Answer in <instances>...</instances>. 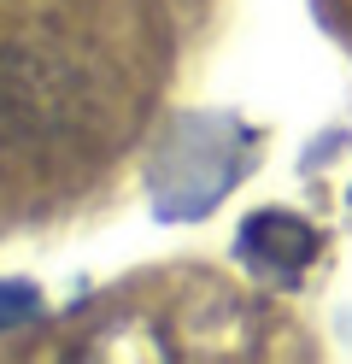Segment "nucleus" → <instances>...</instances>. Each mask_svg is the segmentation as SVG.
Here are the masks:
<instances>
[{
    "instance_id": "2",
    "label": "nucleus",
    "mask_w": 352,
    "mask_h": 364,
    "mask_svg": "<svg viewBox=\"0 0 352 364\" xmlns=\"http://www.w3.org/2000/svg\"><path fill=\"white\" fill-rule=\"evenodd\" d=\"M241 259L270 282H294L317 259V230L299 223L294 212H258L241 223Z\"/></svg>"
},
{
    "instance_id": "1",
    "label": "nucleus",
    "mask_w": 352,
    "mask_h": 364,
    "mask_svg": "<svg viewBox=\"0 0 352 364\" xmlns=\"http://www.w3.org/2000/svg\"><path fill=\"white\" fill-rule=\"evenodd\" d=\"M88 124V88L70 59L41 48H0V153L47 159Z\"/></svg>"
},
{
    "instance_id": "3",
    "label": "nucleus",
    "mask_w": 352,
    "mask_h": 364,
    "mask_svg": "<svg viewBox=\"0 0 352 364\" xmlns=\"http://www.w3.org/2000/svg\"><path fill=\"white\" fill-rule=\"evenodd\" d=\"M36 311H41L36 288H6V282H0V329L18 323V317H36Z\"/></svg>"
}]
</instances>
